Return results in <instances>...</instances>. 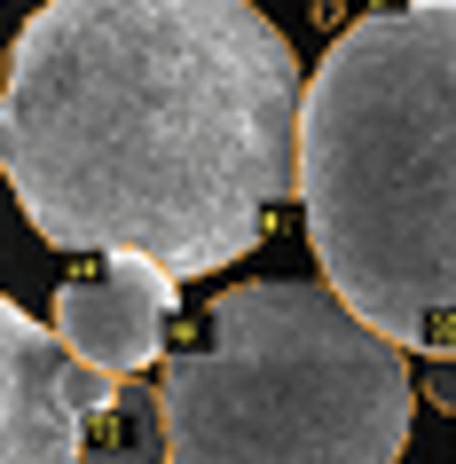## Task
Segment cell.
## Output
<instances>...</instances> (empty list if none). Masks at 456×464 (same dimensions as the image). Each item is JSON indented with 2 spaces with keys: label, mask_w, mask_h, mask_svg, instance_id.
Instances as JSON below:
<instances>
[{
  "label": "cell",
  "mask_w": 456,
  "mask_h": 464,
  "mask_svg": "<svg viewBox=\"0 0 456 464\" xmlns=\"http://www.w3.org/2000/svg\"><path fill=\"white\" fill-rule=\"evenodd\" d=\"M299 95L252 0H40L0 72V181L55 252L213 276L299 189Z\"/></svg>",
  "instance_id": "obj_1"
},
{
  "label": "cell",
  "mask_w": 456,
  "mask_h": 464,
  "mask_svg": "<svg viewBox=\"0 0 456 464\" xmlns=\"http://www.w3.org/2000/svg\"><path fill=\"white\" fill-rule=\"evenodd\" d=\"M299 213L346 307L402 354H456V0L338 32L299 95Z\"/></svg>",
  "instance_id": "obj_2"
},
{
  "label": "cell",
  "mask_w": 456,
  "mask_h": 464,
  "mask_svg": "<svg viewBox=\"0 0 456 464\" xmlns=\"http://www.w3.org/2000/svg\"><path fill=\"white\" fill-rule=\"evenodd\" d=\"M417 393H432L441 410H456V354H425V370H417Z\"/></svg>",
  "instance_id": "obj_7"
},
{
  "label": "cell",
  "mask_w": 456,
  "mask_h": 464,
  "mask_svg": "<svg viewBox=\"0 0 456 464\" xmlns=\"http://www.w3.org/2000/svg\"><path fill=\"white\" fill-rule=\"evenodd\" d=\"M111 386V370L79 362L55 323H32L0 292V464H79V433Z\"/></svg>",
  "instance_id": "obj_4"
},
{
  "label": "cell",
  "mask_w": 456,
  "mask_h": 464,
  "mask_svg": "<svg viewBox=\"0 0 456 464\" xmlns=\"http://www.w3.org/2000/svg\"><path fill=\"white\" fill-rule=\"evenodd\" d=\"M158 410L173 464H402L417 378L331 284L267 276L158 354Z\"/></svg>",
  "instance_id": "obj_3"
},
{
  "label": "cell",
  "mask_w": 456,
  "mask_h": 464,
  "mask_svg": "<svg viewBox=\"0 0 456 464\" xmlns=\"http://www.w3.org/2000/svg\"><path fill=\"white\" fill-rule=\"evenodd\" d=\"M79 464H173L166 449V410H158V386H119L95 401L87 433H79Z\"/></svg>",
  "instance_id": "obj_6"
},
{
  "label": "cell",
  "mask_w": 456,
  "mask_h": 464,
  "mask_svg": "<svg viewBox=\"0 0 456 464\" xmlns=\"http://www.w3.org/2000/svg\"><path fill=\"white\" fill-rule=\"evenodd\" d=\"M166 331H173V276L142 252H87V268L55 284V339L111 378H134L142 362H158Z\"/></svg>",
  "instance_id": "obj_5"
}]
</instances>
